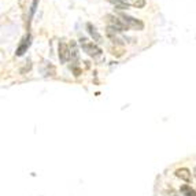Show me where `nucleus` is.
<instances>
[{
    "instance_id": "1",
    "label": "nucleus",
    "mask_w": 196,
    "mask_h": 196,
    "mask_svg": "<svg viewBox=\"0 0 196 196\" xmlns=\"http://www.w3.org/2000/svg\"><path fill=\"white\" fill-rule=\"evenodd\" d=\"M80 45L81 48L84 50V52L87 55H89L91 58H99L102 55V50L99 48V45L96 43L91 41V40L85 39V37H81L80 39Z\"/></svg>"
},
{
    "instance_id": "2",
    "label": "nucleus",
    "mask_w": 196,
    "mask_h": 196,
    "mask_svg": "<svg viewBox=\"0 0 196 196\" xmlns=\"http://www.w3.org/2000/svg\"><path fill=\"white\" fill-rule=\"evenodd\" d=\"M106 22L109 25V28H113V29L118 30V32H125V30H129L128 26L125 25V22L121 19V17L117 15H106Z\"/></svg>"
},
{
    "instance_id": "3",
    "label": "nucleus",
    "mask_w": 196,
    "mask_h": 196,
    "mask_svg": "<svg viewBox=\"0 0 196 196\" xmlns=\"http://www.w3.org/2000/svg\"><path fill=\"white\" fill-rule=\"evenodd\" d=\"M118 17H121V19L125 22L128 29H135V30H143L144 29V24L140 19H136V18H133V17L125 15V14H119Z\"/></svg>"
},
{
    "instance_id": "4",
    "label": "nucleus",
    "mask_w": 196,
    "mask_h": 196,
    "mask_svg": "<svg viewBox=\"0 0 196 196\" xmlns=\"http://www.w3.org/2000/svg\"><path fill=\"white\" fill-rule=\"evenodd\" d=\"M72 58V51L66 43H59V59L62 63H66Z\"/></svg>"
},
{
    "instance_id": "5",
    "label": "nucleus",
    "mask_w": 196,
    "mask_h": 196,
    "mask_svg": "<svg viewBox=\"0 0 196 196\" xmlns=\"http://www.w3.org/2000/svg\"><path fill=\"white\" fill-rule=\"evenodd\" d=\"M119 33H121V32L113 29V28H107V37L111 40L115 45H121V44H124V43H125V39L122 37Z\"/></svg>"
},
{
    "instance_id": "6",
    "label": "nucleus",
    "mask_w": 196,
    "mask_h": 196,
    "mask_svg": "<svg viewBox=\"0 0 196 196\" xmlns=\"http://www.w3.org/2000/svg\"><path fill=\"white\" fill-rule=\"evenodd\" d=\"M176 177H178L181 181H185V183H189L192 178L191 172H189L187 167H180V169L176 170Z\"/></svg>"
},
{
    "instance_id": "7",
    "label": "nucleus",
    "mask_w": 196,
    "mask_h": 196,
    "mask_svg": "<svg viewBox=\"0 0 196 196\" xmlns=\"http://www.w3.org/2000/svg\"><path fill=\"white\" fill-rule=\"evenodd\" d=\"M87 29H88V32H89L91 37L93 39V41H95L96 44H99V43H102V36L99 35V32H98V30H96V28L93 26L92 24H87Z\"/></svg>"
},
{
    "instance_id": "8",
    "label": "nucleus",
    "mask_w": 196,
    "mask_h": 196,
    "mask_svg": "<svg viewBox=\"0 0 196 196\" xmlns=\"http://www.w3.org/2000/svg\"><path fill=\"white\" fill-rule=\"evenodd\" d=\"M29 44H30V36L28 35L26 37H25L24 40H22V43H21V44H19L18 50H17V55H18V56L24 55V52L28 50V47H29Z\"/></svg>"
},
{
    "instance_id": "9",
    "label": "nucleus",
    "mask_w": 196,
    "mask_h": 196,
    "mask_svg": "<svg viewBox=\"0 0 196 196\" xmlns=\"http://www.w3.org/2000/svg\"><path fill=\"white\" fill-rule=\"evenodd\" d=\"M125 6H132L136 8H143L146 6V0H121Z\"/></svg>"
},
{
    "instance_id": "10",
    "label": "nucleus",
    "mask_w": 196,
    "mask_h": 196,
    "mask_svg": "<svg viewBox=\"0 0 196 196\" xmlns=\"http://www.w3.org/2000/svg\"><path fill=\"white\" fill-rule=\"evenodd\" d=\"M180 191L184 196H196V191L189 185H181Z\"/></svg>"
},
{
    "instance_id": "11",
    "label": "nucleus",
    "mask_w": 196,
    "mask_h": 196,
    "mask_svg": "<svg viewBox=\"0 0 196 196\" xmlns=\"http://www.w3.org/2000/svg\"><path fill=\"white\" fill-rule=\"evenodd\" d=\"M70 51H72V58H73V59H78L77 45H76L74 41H72V44H70Z\"/></svg>"
},
{
    "instance_id": "12",
    "label": "nucleus",
    "mask_w": 196,
    "mask_h": 196,
    "mask_svg": "<svg viewBox=\"0 0 196 196\" xmlns=\"http://www.w3.org/2000/svg\"><path fill=\"white\" fill-rule=\"evenodd\" d=\"M111 54L114 56H122L124 55V50H122V48H111Z\"/></svg>"
},
{
    "instance_id": "13",
    "label": "nucleus",
    "mask_w": 196,
    "mask_h": 196,
    "mask_svg": "<svg viewBox=\"0 0 196 196\" xmlns=\"http://www.w3.org/2000/svg\"><path fill=\"white\" fill-rule=\"evenodd\" d=\"M18 4H19V7L25 8L28 6V0H18Z\"/></svg>"
},
{
    "instance_id": "14",
    "label": "nucleus",
    "mask_w": 196,
    "mask_h": 196,
    "mask_svg": "<svg viewBox=\"0 0 196 196\" xmlns=\"http://www.w3.org/2000/svg\"><path fill=\"white\" fill-rule=\"evenodd\" d=\"M194 174H195V178H196V167H195V170H194Z\"/></svg>"
}]
</instances>
